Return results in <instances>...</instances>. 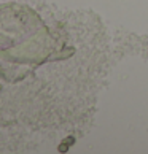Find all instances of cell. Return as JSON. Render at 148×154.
<instances>
[{
    "instance_id": "1",
    "label": "cell",
    "mask_w": 148,
    "mask_h": 154,
    "mask_svg": "<svg viewBox=\"0 0 148 154\" xmlns=\"http://www.w3.org/2000/svg\"><path fill=\"white\" fill-rule=\"evenodd\" d=\"M67 149H69V143H65V141H64V143H61V146H59V151H61V152H65Z\"/></svg>"
},
{
    "instance_id": "2",
    "label": "cell",
    "mask_w": 148,
    "mask_h": 154,
    "mask_svg": "<svg viewBox=\"0 0 148 154\" xmlns=\"http://www.w3.org/2000/svg\"><path fill=\"white\" fill-rule=\"evenodd\" d=\"M73 141H75V140H73L72 137H70V138H67V140H65V143H69V145H70V143H73Z\"/></svg>"
}]
</instances>
